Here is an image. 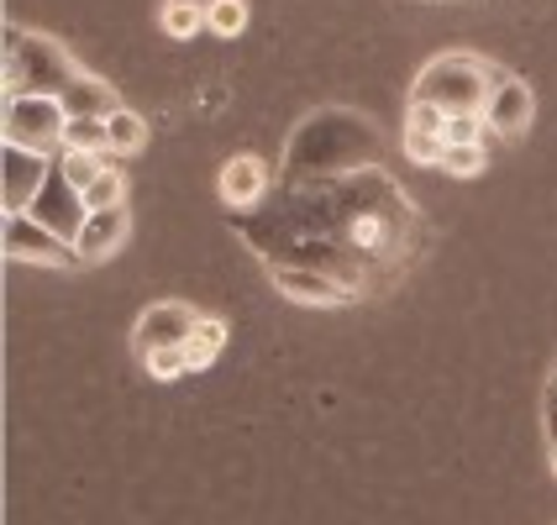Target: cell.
<instances>
[{"mask_svg": "<svg viewBox=\"0 0 557 525\" xmlns=\"http://www.w3.org/2000/svg\"><path fill=\"white\" fill-rule=\"evenodd\" d=\"M269 268H310L337 278L352 300L395 289L426 248V216L389 168H358L337 179H278L274 195L232 216Z\"/></svg>", "mask_w": 557, "mask_h": 525, "instance_id": "obj_1", "label": "cell"}, {"mask_svg": "<svg viewBox=\"0 0 557 525\" xmlns=\"http://www.w3.org/2000/svg\"><path fill=\"white\" fill-rule=\"evenodd\" d=\"M384 153V132L347 105H326L289 132L284 148V168L278 179H337V174H358V168H379Z\"/></svg>", "mask_w": 557, "mask_h": 525, "instance_id": "obj_2", "label": "cell"}, {"mask_svg": "<svg viewBox=\"0 0 557 525\" xmlns=\"http://www.w3.org/2000/svg\"><path fill=\"white\" fill-rule=\"evenodd\" d=\"M85 79V68L74 63V53L42 37V32H27V27H11L5 32V100H63Z\"/></svg>", "mask_w": 557, "mask_h": 525, "instance_id": "obj_3", "label": "cell"}, {"mask_svg": "<svg viewBox=\"0 0 557 525\" xmlns=\"http://www.w3.org/2000/svg\"><path fill=\"white\" fill-rule=\"evenodd\" d=\"M499 79H505V68L490 59H479V53H442V59H432L416 74L410 100L436 105L442 116H463V111H484V105H490V95H495Z\"/></svg>", "mask_w": 557, "mask_h": 525, "instance_id": "obj_4", "label": "cell"}, {"mask_svg": "<svg viewBox=\"0 0 557 525\" xmlns=\"http://www.w3.org/2000/svg\"><path fill=\"white\" fill-rule=\"evenodd\" d=\"M63 132H69V116H63L59 100H5V142L11 148H27V153H63Z\"/></svg>", "mask_w": 557, "mask_h": 525, "instance_id": "obj_5", "label": "cell"}, {"mask_svg": "<svg viewBox=\"0 0 557 525\" xmlns=\"http://www.w3.org/2000/svg\"><path fill=\"white\" fill-rule=\"evenodd\" d=\"M200 310L195 305H180V300H158L137 315V326H132V352L137 358H153L163 347H185L195 332H200Z\"/></svg>", "mask_w": 557, "mask_h": 525, "instance_id": "obj_6", "label": "cell"}, {"mask_svg": "<svg viewBox=\"0 0 557 525\" xmlns=\"http://www.w3.org/2000/svg\"><path fill=\"white\" fill-rule=\"evenodd\" d=\"M5 258L11 263H32V268H79L74 242L53 237L32 216H5Z\"/></svg>", "mask_w": 557, "mask_h": 525, "instance_id": "obj_7", "label": "cell"}, {"mask_svg": "<svg viewBox=\"0 0 557 525\" xmlns=\"http://www.w3.org/2000/svg\"><path fill=\"white\" fill-rule=\"evenodd\" d=\"M27 216L37 221V226H48L53 237H63V242H79V232H85V221H90V205H85V195L69 185L59 174V163H53V174H48V185L37 189Z\"/></svg>", "mask_w": 557, "mask_h": 525, "instance_id": "obj_8", "label": "cell"}, {"mask_svg": "<svg viewBox=\"0 0 557 525\" xmlns=\"http://www.w3.org/2000/svg\"><path fill=\"white\" fill-rule=\"evenodd\" d=\"M53 163L59 158L27 153V148L5 142V158H0V205H5V216H27L37 189L48 185V174H53Z\"/></svg>", "mask_w": 557, "mask_h": 525, "instance_id": "obj_9", "label": "cell"}, {"mask_svg": "<svg viewBox=\"0 0 557 525\" xmlns=\"http://www.w3.org/2000/svg\"><path fill=\"white\" fill-rule=\"evenodd\" d=\"M216 195H221V205H226L232 216H248V211H258V205L274 195V174H269V163H263L258 153H237V158L221 163Z\"/></svg>", "mask_w": 557, "mask_h": 525, "instance_id": "obj_10", "label": "cell"}, {"mask_svg": "<svg viewBox=\"0 0 557 525\" xmlns=\"http://www.w3.org/2000/svg\"><path fill=\"white\" fill-rule=\"evenodd\" d=\"M531 116H536V100H531V85L505 74L484 105V126H490V142H521L531 132Z\"/></svg>", "mask_w": 557, "mask_h": 525, "instance_id": "obj_11", "label": "cell"}, {"mask_svg": "<svg viewBox=\"0 0 557 525\" xmlns=\"http://www.w3.org/2000/svg\"><path fill=\"white\" fill-rule=\"evenodd\" d=\"M126 237H132V211H126V205H116V211H90L74 252H79V263H106V258L122 252Z\"/></svg>", "mask_w": 557, "mask_h": 525, "instance_id": "obj_12", "label": "cell"}, {"mask_svg": "<svg viewBox=\"0 0 557 525\" xmlns=\"http://www.w3.org/2000/svg\"><path fill=\"white\" fill-rule=\"evenodd\" d=\"M269 278H274V289H278V295H284V300H295V305L337 310V305H347V300H352V295L342 289L337 278L310 274V268H269Z\"/></svg>", "mask_w": 557, "mask_h": 525, "instance_id": "obj_13", "label": "cell"}, {"mask_svg": "<svg viewBox=\"0 0 557 525\" xmlns=\"http://www.w3.org/2000/svg\"><path fill=\"white\" fill-rule=\"evenodd\" d=\"M59 105H63V116H69V122H111V116L122 111V95L111 90L106 79L85 74V79H79L74 90L63 95Z\"/></svg>", "mask_w": 557, "mask_h": 525, "instance_id": "obj_14", "label": "cell"}, {"mask_svg": "<svg viewBox=\"0 0 557 525\" xmlns=\"http://www.w3.org/2000/svg\"><path fill=\"white\" fill-rule=\"evenodd\" d=\"M221 347H226V321H200V332L185 341V363H189V373H200V368H211L221 358Z\"/></svg>", "mask_w": 557, "mask_h": 525, "instance_id": "obj_15", "label": "cell"}, {"mask_svg": "<svg viewBox=\"0 0 557 525\" xmlns=\"http://www.w3.org/2000/svg\"><path fill=\"white\" fill-rule=\"evenodd\" d=\"M106 168H111V153H74V148H63V153H59V174L79 189V195H85V189H90Z\"/></svg>", "mask_w": 557, "mask_h": 525, "instance_id": "obj_16", "label": "cell"}, {"mask_svg": "<svg viewBox=\"0 0 557 525\" xmlns=\"http://www.w3.org/2000/svg\"><path fill=\"white\" fill-rule=\"evenodd\" d=\"M158 27L185 42V37H195V32L206 27V5H195V0H163L158 5Z\"/></svg>", "mask_w": 557, "mask_h": 525, "instance_id": "obj_17", "label": "cell"}, {"mask_svg": "<svg viewBox=\"0 0 557 525\" xmlns=\"http://www.w3.org/2000/svg\"><path fill=\"white\" fill-rule=\"evenodd\" d=\"M143 148H148V126H143V116H137V111H116V116H111V153L116 158H137L143 153Z\"/></svg>", "mask_w": 557, "mask_h": 525, "instance_id": "obj_18", "label": "cell"}, {"mask_svg": "<svg viewBox=\"0 0 557 525\" xmlns=\"http://www.w3.org/2000/svg\"><path fill=\"white\" fill-rule=\"evenodd\" d=\"M442 142H447V148H484V142H490L484 111H463V116H447V126H442Z\"/></svg>", "mask_w": 557, "mask_h": 525, "instance_id": "obj_19", "label": "cell"}, {"mask_svg": "<svg viewBox=\"0 0 557 525\" xmlns=\"http://www.w3.org/2000/svg\"><path fill=\"white\" fill-rule=\"evenodd\" d=\"M85 205H90V211H116V205H126V174L116 168V163L85 189Z\"/></svg>", "mask_w": 557, "mask_h": 525, "instance_id": "obj_20", "label": "cell"}, {"mask_svg": "<svg viewBox=\"0 0 557 525\" xmlns=\"http://www.w3.org/2000/svg\"><path fill=\"white\" fill-rule=\"evenodd\" d=\"M63 148H74V153H111V122H69Z\"/></svg>", "mask_w": 557, "mask_h": 525, "instance_id": "obj_21", "label": "cell"}, {"mask_svg": "<svg viewBox=\"0 0 557 525\" xmlns=\"http://www.w3.org/2000/svg\"><path fill=\"white\" fill-rule=\"evenodd\" d=\"M206 27L216 32V37H237V32L248 27V0H211L206 5Z\"/></svg>", "mask_w": 557, "mask_h": 525, "instance_id": "obj_22", "label": "cell"}, {"mask_svg": "<svg viewBox=\"0 0 557 525\" xmlns=\"http://www.w3.org/2000/svg\"><path fill=\"white\" fill-rule=\"evenodd\" d=\"M405 158L421 163V168H442V158H447L442 132H405Z\"/></svg>", "mask_w": 557, "mask_h": 525, "instance_id": "obj_23", "label": "cell"}, {"mask_svg": "<svg viewBox=\"0 0 557 525\" xmlns=\"http://www.w3.org/2000/svg\"><path fill=\"white\" fill-rule=\"evenodd\" d=\"M143 368L153 373L158 384H169V378H185V373H189L185 347H163V352H153V358H143Z\"/></svg>", "mask_w": 557, "mask_h": 525, "instance_id": "obj_24", "label": "cell"}, {"mask_svg": "<svg viewBox=\"0 0 557 525\" xmlns=\"http://www.w3.org/2000/svg\"><path fill=\"white\" fill-rule=\"evenodd\" d=\"M479 168H484V148H447L442 158V174H453V179H468Z\"/></svg>", "mask_w": 557, "mask_h": 525, "instance_id": "obj_25", "label": "cell"}, {"mask_svg": "<svg viewBox=\"0 0 557 525\" xmlns=\"http://www.w3.org/2000/svg\"><path fill=\"white\" fill-rule=\"evenodd\" d=\"M447 116L436 111V105H421V100H410V116H405V132H442Z\"/></svg>", "mask_w": 557, "mask_h": 525, "instance_id": "obj_26", "label": "cell"}, {"mask_svg": "<svg viewBox=\"0 0 557 525\" xmlns=\"http://www.w3.org/2000/svg\"><path fill=\"white\" fill-rule=\"evenodd\" d=\"M542 426H547V441L557 447V363L547 373V389H542Z\"/></svg>", "mask_w": 557, "mask_h": 525, "instance_id": "obj_27", "label": "cell"}, {"mask_svg": "<svg viewBox=\"0 0 557 525\" xmlns=\"http://www.w3.org/2000/svg\"><path fill=\"white\" fill-rule=\"evenodd\" d=\"M553 473H557V447H553Z\"/></svg>", "mask_w": 557, "mask_h": 525, "instance_id": "obj_28", "label": "cell"}]
</instances>
